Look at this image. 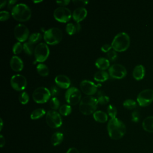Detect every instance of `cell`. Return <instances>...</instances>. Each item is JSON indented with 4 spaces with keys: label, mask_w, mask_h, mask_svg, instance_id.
<instances>
[{
    "label": "cell",
    "mask_w": 153,
    "mask_h": 153,
    "mask_svg": "<svg viewBox=\"0 0 153 153\" xmlns=\"http://www.w3.org/2000/svg\"><path fill=\"white\" fill-rule=\"evenodd\" d=\"M70 2L69 0H63V1H56V3L59 4V5H61V7H63L65 5H67Z\"/></svg>",
    "instance_id": "obj_43"
},
{
    "label": "cell",
    "mask_w": 153,
    "mask_h": 153,
    "mask_svg": "<svg viewBox=\"0 0 153 153\" xmlns=\"http://www.w3.org/2000/svg\"><path fill=\"white\" fill-rule=\"evenodd\" d=\"M66 153H79L78 149L75 148H69Z\"/></svg>",
    "instance_id": "obj_45"
},
{
    "label": "cell",
    "mask_w": 153,
    "mask_h": 153,
    "mask_svg": "<svg viewBox=\"0 0 153 153\" xmlns=\"http://www.w3.org/2000/svg\"><path fill=\"white\" fill-rule=\"evenodd\" d=\"M66 31L69 35H72L76 32L75 25L72 23H68L66 26Z\"/></svg>",
    "instance_id": "obj_33"
},
{
    "label": "cell",
    "mask_w": 153,
    "mask_h": 153,
    "mask_svg": "<svg viewBox=\"0 0 153 153\" xmlns=\"http://www.w3.org/2000/svg\"><path fill=\"white\" fill-rule=\"evenodd\" d=\"M107 112L111 118H115L117 114V110L115 106L110 104L107 108Z\"/></svg>",
    "instance_id": "obj_31"
},
{
    "label": "cell",
    "mask_w": 153,
    "mask_h": 153,
    "mask_svg": "<svg viewBox=\"0 0 153 153\" xmlns=\"http://www.w3.org/2000/svg\"><path fill=\"white\" fill-rule=\"evenodd\" d=\"M109 77V74L104 71H98L94 75V79L97 82H105L108 79Z\"/></svg>",
    "instance_id": "obj_23"
},
{
    "label": "cell",
    "mask_w": 153,
    "mask_h": 153,
    "mask_svg": "<svg viewBox=\"0 0 153 153\" xmlns=\"http://www.w3.org/2000/svg\"><path fill=\"white\" fill-rule=\"evenodd\" d=\"M10 66L11 69L16 72L21 71L23 68V62L18 56H14L10 60Z\"/></svg>",
    "instance_id": "obj_18"
},
{
    "label": "cell",
    "mask_w": 153,
    "mask_h": 153,
    "mask_svg": "<svg viewBox=\"0 0 153 153\" xmlns=\"http://www.w3.org/2000/svg\"><path fill=\"white\" fill-rule=\"evenodd\" d=\"M17 2V1L16 0H10L8 1V8L12 10V9L14 8L15 5H14Z\"/></svg>",
    "instance_id": "obj_44"
},
{
    "label": "cell",
    "mask_w": 153,
    "mask_h": 153,
    "mask_svg": "<svg viewBox=\"0 0 153 153\" xmlns=\"http://www.w3.org/2000/svg\"><path fill=\"white\" fill-rule=\"evenodd\" d=\"M123 106L124 107H125L128 109H133L137 106V103L134 100L129 99H126L123 102Z\"/></svg>",
    "instance_id": "obj_30"
},
{
    "label": "cell",
    "mask_w": 153,
    "mask_h": 153,
    "mask_svg": "<svg viewBox=\"0 0 153 153\" xmlns=\"http://www.w3.org/2000/svg\"><path fill=\"white\" fill-rule=\"evenodd\" d=\"M72 2L75 5L79 6V7H83L84 6L86 5L88 3V1H83V0H74V1H72Z\"/></svg>",
    "instance_id": "obj_39"
},
{
    "label": "cell",
    "mask_w": 153,
    "mask_h": 153,
    "mask_svg": "<svg viewBox=\"0 0 153 153\" xmlns=\"http://www.w3.org/2000/svg\"><path fill=\"white\" fill-rule=\"evenodd\" d=\"M19 100L22 104H27L29 100V97L28 94L25 91L21 93L19 96Z\"/></svg>",
    "instance_id": "obj_32"
},
{
    "label": "cell",
    "mask_w": 153,
    "mask_h": 153,
    "mask_svg": "<svg viewBox=\"0 0 153 153\" xmlns=\"http://www.w3.org/2000/svg\"><path fill=\"white\" fill-rule=\"evenodd\" d=\"M34 3H39V2H42V1H33Z\"/></svg>",
    "instance_id": "obj_50"
},
{
    "label": "cell",
    "mask_w": 153,
    "mask_h": 153,
    "mask_svg": "<svg viewBox=\"0 0 153 153\" xmlns=\"http://www.w3.org/2000/svg\"><path fill=\"white\" fill-rule=\"evenodd\" d=\"M23 50V45L20 43V42H16L13 47V52L15 54H19L22 52V51Z\"/></svg>",
    "instance_id": "obj_35"
},
{
    "label": "cell",
    "mask_w": 153,
    "mask_h": 153,
    "mask_svg": "<svg viewBox=\"0 0 153 153\" xmlns=\"http://www.w3.org/2000/svg\"><path fill=\"white\" fill-rule=\"evenodd\" d=\"M97 101H98V103H100V105H105L109 102V98L108 96L101 93L100 95H99V97L97 98Z\"/></svg>",
    "instance_id": "obj_36"
},
{
    "label": "cell",
    "mask_w": 153,
    "mask_h": 153,
    "mask_svg": "<svg viewBox=\"0 0 153 153\" xmlns=\"http://www.w3.org/2000/svg\"><path fill=\"white\" fill-rule=\"evenodd\" d=\"M13 17L19 22H26L31 17V10L25 4L20 3L15 5L11 10Z\"/></svg>",
    "instance_id": "obj_3"
},
{
    "label": "cell",
    "mask_w": 153,
    "mask_h": 153,
    "mask_svg": "<svg viewBox=\"0 0 153 153\" xmlns=\"http://www.w3.org/2000/svg\"><path fill=\"white\" fill-rule=\"evenodd\" d=\"M42 38V35L40 33L35 32L32 33L29 37V42L32 44L37 43Z\"/></svg>",
    "instance_id": "obj_29"
},
{
    "label": "cell",
    "mask_w": 153,
    "mask_h": 153,
    "mask_svg": "<svg viewBox=\"0 0 153 153\" xmlns=\"http://www.w3.org/2000/svg\"><path fill=\"white\" fill-rule=\"evenodd\" d=\"M10 17V13L7 11H1L0 13V20L1 22L7 20Z\"/></svg>",
    "instance_id": "obj_38"
},
{
    "label": "cell",
    "mask_w": 153,
    "mask_h": 153,
    "mask_svg": "<svg viewBox=\"0 0 153 153\" xmlns=\"http://www.w3.org/2000/svg\"><path fill=\"white\" fill-rule=\"evenodd\" d=\"M51 95L50 91L47 88L39 87L34 90L32 94V98L36 103H44L49 100Z\"/></svg>",
    "instance_id": "obj_6"
},
{
    "label": "cell",
    "mask_w": 153,
    "mask_h": 153,
    "mask_svg": "<svg viewBox=\"0 0 153 153\" xmlns=\"http://www.w3.org/2000/svg\"><path fill=\"white\" fill-rule=\"evenodd\" d=\"M50 54V50L45 43H39L35 48L34 56L36 62H44L47 60Z\"/></svg>",
    "instance_id": "obj_8"
},
{
    "label": "cell",
    "mask_w": 153,
    "mask_h": 153,
    "mask_svg": "<svg viewBox=\"0 0 153 153\" xmlns=\"http://www.w3.org/2000/svg\"><path fill=\"white\" fill-rule=\"evenodd\" d=\"M145 69L143 65H138L135 66L133 71V76L136 80L143 79L145 76Z\"/></svg>",
    "instance_id": "obj_19"
},
{
    "label": "cell",
    "mask_w": 153,
    "mask_h": 153,
    "mask_svg": "<svg viewBox=\"0 0 153 153\" xmlns=\"http://www.w3.org/2000/svg\"><path fill=\"white\" fill-rule=\"evenodd\" d=\"M153 101V90L145 89L141 91L137 97V102L140 106H146Z\"/></svg>",
    "instance_id": "obj_11"
},
{
    "label": "cell",
    "mask_w": 153,
    "mask_h": 153,
    "mask_svg": "<svg viewBox=\"0 0 153 153\" xmlns=\"http://www.w3.org/2000/svg\"><path fill=\"white\" fill-rule=\"evenodd\" d=\"M130 39L128 35L126 32H120L114 38L111 45L115 51L122 52L126 51L130 45Z\"/></svg>",
    "instance_id": "obj_4"
},
{
    "label": "cell",
    "mask_w": 153,
    "mask_h": 153,
    "mask_svg": "<svg viewBox=\"0 0 153 153\" xmlns=\"http://www.w3.org/2000/svg\"><path fill=\"white\" fill-rule=\"evenodd\" d=\"M29 30L28 28L23 24H18L14 29V35L19 42L25 41L29 36Z\"/></svg>",
    "instance_id": "obj_14"
},
{
    "label": "cell",
    "mask_w": 153,
    "mask_h": 153,
    "mask_svg": "<svg viewBox=\"0 0 153 153\" xmlns=\"http://www.w3.org/2000/svg\"><path fill=\"white\" fill-rule=\"evenodd\" d=\"M23 48L25 53L29 56H31L35 51V48H33V44L30 43L29 42H25L23 44Z\"/></svg>",
    "instance_id": "obj_27"
},
{
    "label": "cell",
    "mask_w": 153,
    "mask_h": 153,
    "mask_svg": "<svg viewBox=\"0 0 153 153\" xmlns=\"http://www.w3.org/2000/svg\"><path fill=\"white\" fill-rule=\"evenodd\" d=\"M45 111L43 108H38L33 111L30 114V118L32 120H37L45 114Z\"/></svg>",
    "instance_id": "obj_26"
},
{
    "label": "cell",
    "mask_w": 153,
    "mask_h": 153,
    "mask_svg": "<svg viewBox=\"0 0 153 153\" xmlns=\"http://www.w3.org/2000/svg\"><path fill=\"white\" fill-rule=\"evenodd\" d=\"M66 101L70 105H75L81 101V93L79 90L75 87H69L65 93Z\"/></svg>",
    "instance_id": "obj_9"
},
{
    "label": "cell",
    "mask_w": 153,
    "mask_h": 153,
    "mask_svg": "<svg viewBox=\"0 0 153 153\" xmlns=\"http://www.w3.org/2000/svg\"><path fill=\"white\" fill-rule=\"evenodd\" d=\"M47 125L53 128L60 127L62 124V119L59 112L54 110L48 111L45 116Z\"/></svg>",
    "instance_id": "obj_7"
},
{
    "label": "cell",
    "mask_w": 153,
    "mask_h": 153,
    "mask_svg": "<svg viewBox=\"0 0 153 153\" xmlns=\"http://www.w3.org/2000/svg\"><path fill=\"white\" fill-rule=\"evenodd\" d=\"M7 4V1L5 0H2V1H1V5H0V8H2Z\"/></svg>",
    "instance_id": "obj_48"
},
{
    "label": "cell",
    "mask_w": 153,
    "mask_h": 153,
    "mask_svg": "<svg viewBox=\"0 0 153 153\" xmlns=\"http://www.w3.org/2000/svg\"><path fill=\"white\" fill-rule=\"evenodd\" d=\"M81 91L88 96L94 94L97 90V86L93 82L89 80H83L80 84Z\"/></svg>",
    "instance_id": "obj_15"
},
{
    "label": "cell",
    "mask_w": 153,
    "mask_h": 153,
    "mask_svg": "<svg viewBox=\"0 0 153 153\" xmlns=\"http://www.w3.org/2000/svg\"><path fill=\"white\" fill-rule=\"evenodd\" d=\"M1 121V127H0V130H2V127H3V121H2V119L1 118L0 119Z\"/></svg>",
    "instance_id": "obj_49"
},
{
    "label": "cell",
    "mask_w": 153,
    "mask_h": 153,
    "mask_svg": "<svg viewBox=\"0 0 153 153\" xmlns=\"http://www.w3.org/2000/svg\"><path fill=\"white\" fill-rule=\"evenodd\" d=\"M139 118H140V115L139 112L137 111H134L131 114V120L133 122L137 123L139 121Z\"/></svg>",
    "instance_id": "obj_40"
},
{
    "label": "cell",
    "mask_w": 153,
    "mask_h": 153,
    "mask_svg": "<svg viewBox=\"0 0 153 153\" xmlns=\"http://www.w3.org/2000/svg\"><path fill=\"white\" fill-rule=\"evenodd\" d=\"M53 16L57 21L66 23L71 19L72 14L69 8L65 7H59L54 10Z\"/></svg>",
    "instance_id": "obj_10"
},
{
    "label": "cell",
    "mask_w": 153,
    "mask_h": 153,
    "mask_svg": "<svg viewBox=\"0 0 153 153\" xmlns=\"http://www.w3.org/2000/svg\"><path fill=\"white\" fill-rule=\"evenodd\" d=\"M75 26H76V32H78L80 31L81 29V25L79 23H76L75 24Z\"/></svg>",
    "instance_id": "obj_47"
},
{
    "label": "cell",
    "mask_w": 153,
    "mask_h": 153,
    "mask_svg": "<svg viewBox=\"0 0 153 153\" xmlns=\"http://www.w3.org/2000/svg\"><path fill=\"white\" fill-rule=\"evenodd\" d=\"M62 31L57 27H51L45 31L44 39L49 45H56L62 39Z\"/></svg>",
    "instance_id": "obj_5"
},
{
    "label": "cell",
    "mask_w": 153,
    "mask_h": 153,
    "mask_svg": "<svg viewBox=\"0 0 153 153\" xmlns=\"http://www.w3.org/2000/svg\"><path fill=\"white\" fill-rule=\"evenodd\" d=\"M50 93L53 96H55L56 95H57L59 93V89L57 86H53L51 87L50 88Z\"/></svg>",
    "instance_id": "obj_42"
},
{
    "label": "cell",
    "mask_w": 153,
    "mask_h": 153,
    "mask_svg": "<svg viewBox=\"0 0 153 153\" xmlns=\"http://www.w3.org/2000/svg\"><path fill=\"white\" fill-rule=\"evenodd\" d=\"M107 130L109 136L112 139L118 140L126 133V127L123 121L115 118L109 120L107 124Z\"/></svg>",
    "instance_id": "obj_1"
},
{
    "label": "cell",
    "mask_w": 153,
    "mask_h": 153,
    "mask_svg": "<svg viewBox=\"0 0 153 153\" xmlns=\"http://www.w3.org/2000/svg\"><path fill=\"white\" fill-rule=\"evenodd\" d=\"M63 140V134L60 132L54 133L51 137V142L53 146H57L60 144Z\"/></svg>",
    "instance_id": "obj_24"
},
{
    "label": "cell",
    "mask_w": 153,
    "mask_h": 153,
    "mask_svg": "<svg viewBox=\"0 0 153 153\" xmlns=\"http://www.w3.org/2000/svg\"><path fill=\"white\" fill-rule=\"evenodd\" d=\"M36 71L38 74L42 76H46L49 74L48 67L44 63H39L36 66Z\"/></svg>",
    "instance_id": "obj_25"
},
{
    "label": "cell",
    "mask_w": 153,
    "mask_h": 153,
    "mask_svg": "<svg viewBox=\"0 0 153 153\" xmlns=\"http://www.w3.org/2000/svg\"><path fill=\"white\" fill-rule=\"evenodd\" d=\"M71 111H72V108L71 105H69L65 104L62 105L59 108V112L61 115L63 116H67L69 115L71 113Z\"/></svg>",
    "instance_id": "obj_28"
},
{
    "label": "cell",
    "mask_w": 153,
    "mask_h": 153,
    "mask_svg": "<svg viewBox=\"0 0 153 153\" xmlns=\"http://www.w3.org/2000/svg\"><path fill=\"white\" fill-rule=\"evenodd\" d=\"M5 143V138L4 137V136L2 134H1V136H0V145H1V147L2 148L4 146Z\"/></svg>",
    "instance_id": "obj_46"
},
{
    "label": "cell",
    "mask_w": 153,
    "mask_h": 153,
    "mask_svg": "<svg viewBox=\"0 0 153 153\" xmlns=\"http://www.w3.org/2000/svg\"><path fill=\"white\" fill-rule=\"evenodd\" d=\"M93 116L94 120L99 123H103L106 122L108 120V115L102 111H96L93 113Z\"/></svg>",
    "instance_id": "obj_22"
},
{
    "label": "cell",
    "mask_w": 153,
    "mask_h": 153,
    "mask_svg": "<svg viewBox=\"0 0 153 153\" xmlns=\"http://www.w3.org/2000/svg\"><path fill=\"white\" fill-rule=\"evenodd\" d=\"M87 15V11L84 7H78L73 11L72 17L76 23H79L86 17Z\"/></svg>",
    "instance_id": "obj_17"
},
{
    "label": "cell",
    "mask_w": 153,
    "mask_h": 153,
    "mask_svg": "<svg viewBox=\"0 0 153 153\" xmlns=\"http://www.w3.org/2000/svg\"><path fill=\"white\" fill-rule=\"evenodd\" d=\"M11 87L16 91H22L25 90L27 85L26 78L20 74H16L11 76L10 79Z\"/></svg>",
    "instance_id": "obj_13"
},
{
    "label": "cell",
    "mask_w": 153,
    "mask_h": 153,
    "mask_svg": "<svg viewBox=\"0 0 153 153\" xmlns=\"http://www.w3.org/2000/svg\"><path fill=\"white\" fill-rule=\"evenodd\" d=\"M143 128L149 133H153V116H149L142 122Z\"/></svg>",
    "instance_id": "obj_21"
},
{
    "label": "cell",
    "mask_w": 153,
    "mask_h": 153,
    "mask_svg": "<svg viewBox=\"0 0 153 153\" xmlns=\"http://www.w3.org/2000/svg\"><path fill=\"white\" fill-rule=\"evenodd\" d=\"M59 106L60 102L57 97H54L51 99V100H50V106L52 109L56 110L59 108Z\"/></svg>",
    "instance_id": "obj_34"
},
{
    "label": "cell",
    "mask_w": 153,
    "mask_h": 153,
    "mask_svg": "<svg viewBox=\"0 0 153 153\" xmlns=\"http://www.w3.org/2000/svg\"><path fill=\"white\" fill-rule=\"evenodd\" d=\"M97 99L91 96H87L81 100L79 109L82 114L88 115L96 111V109L97 108Z\"/></svg>",
    "instance_id": "obj_2"
},
{
    "label": "cell",
    "mask_w": 153,
    "mask_h": 153,
    "mask_svg": "<svg viewBox=\"0 0 153 153\" xmlns=\"http://www.w3.org/2000/svg\"><path fill=\"white\" fill-rule=\"evenodd\" d=\"M112 48V45L109 44H105L101 47V50L104 53L109 52Z\"/></svg>",
    "instance_id": "obj_41"
},
{
    "label": "cell",
    "mask_w": 153,
    "mask_h": 153,
    "mask_svg": "<svg viewBox=\"0 0 153 153\" xmlns=\"http://www.w3.org/2000/svg\"><path fill=\"white\" fill-rule=\"evenodd\" d=\"M107 57L109 60L110 61H114L117 58V53L115 50H110L109 52L107 53Z\"/></svg>",
    "instance_id": "obj_37"
},
{
    "label": "cell",
    "mask_w": 153,
    "mask_h": 153,
    "mask_svg": "<svg viewBox=\"0 0 153 153\" xmlns=\"http://www.w3.org/2000/svg\"><path fill=\"white\" fill-rule=\"evenodd\" d=\"M96 66L100 70H105L109 67V60L105 57H99L95 62Z\"/></svg>",
    "instance_id": "obj_20"
},
{
    "label": "cell",
    "mask_w": 153,
    "mask_h": 153,
    "mask_svg": "<svg viewBox=\"0 0 153 153\" xmlns=\"http://www.w3.org/2000/svg\"><path fill=\"white\" fill-rule=\"evenodd\" d=\"M54 81L57 86L63 89H68L71 85V80L66 75H58L54 78Z\"/></svg>",
    "instance_id": "obj_16"
},
{
    "label": "cell",
    "mask_w": 153,
    "mask_h": 153,
    "mask_svg": "<svg viewBox=\"0 0 153 153\" xmlns=\"http://www.w3.org/2000/svg\"><path fill=\"white\" fill-rule=\"evenodd\" d=\"M108 72L110 76L115 79H122L124 78L127 74L126 68L118 63H115L111 65L109 68Z\"/></svg>",
    "instance_id": "obj_12"
}]
</instances>
